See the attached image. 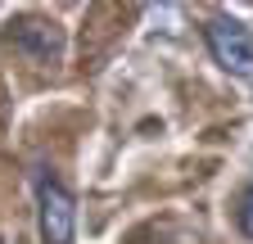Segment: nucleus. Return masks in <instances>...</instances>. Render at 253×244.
<instances>
[{
    "label": "nucleus",
    "mask_w": 253,
    "mask_h": 244,
    "mask_svg": "<svg viewBox=\"0 0 253 244\" xmlns=\"http://www.w3.org/2000/svg\"><path fill=\"white\" fill-rule=\"evenodd\" d=\"M32 190H37V217H41V240L45 244H73L77 231V208L73 195L59 176H50L45 167L32 172Z\"/></svg>",
    "instance_id": "obj_1"
},
{
    "label": "nucleus",
    "mask_w": 253,
    "mask_h": 244,
    "mask_svg": "<svg viewBox=\"0 0 253 244\" xmlns=\"http://www.w3.org/2000/svg\"><path fill=\"white\" fill-rule=\"evenodd\" d=\"M204 37H208V50H212V59H217L221 68L253 81V37H249V27L240 18L212 14L208 27H204Z\"/></svg>",
    "instance_id": "obj_2"
},
{
    "label": "nucleus",
    "mask_w": 253,
    "mask_h": 244,
    "mask_svg": "<svg viewBox=\"0 0 253 244\" xmlns=\"http://www.w3.org/2000/svg\"><path fill=\"white\" fill-rule=\"evenodd\" d=\"M9 45L18 54H27L32 64H59L63 59V32L50 18H18L9 27Z\"/></svg>",
    "instance_id": "obj_3"
},
{
    "label": "nucleus",
    "mask_w": 253,
    "mask_h": 244,
    "mask_svg": "<svg viewBox=\"0 0 253 244\" xmlns=\"http://www.w3.org/2000/svg\"><path fill=\"white\" fill-rule=\"evenodd\" d=\"M235 222H240V231L253 240V186H244V190H240V203H235Z\"/></svg>",
    "instance_id": "obj_4"
}]
</instances>
